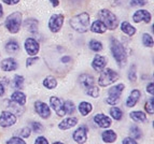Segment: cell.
Here are the masks:
<instances>
[{
  "mask_svg": "<svg viewBox=\"0 0 154 144\" xmlns=\"http://www.w3.org/2000/svg\"><path fill=\"white\" fill-rule=\"evenodd\" d=\"M90 21H91L90 14L86 12H83L81 14H78V15L73 16L70 20V26L72 27V29H75L78 32L84 34L90 28Z\"/></svg>",
  "mask_w": 154,
  "mask_h": 144,
  "instance_id": "6da1fadb",
  "label": "cell"
},
{
  "mask_svg": "<svg viewBox=\"0 0 154 144\" xmlns=\"http://www.w3.org/2000/svg\"><path fill=\"white\" fill-rule=\"evenodd\" d=\"M111 52H112L113 57L116 60L119 66L123 67L126 64V59H127L126 51L124 49L123 44L116 39H111Z\"/></svg>",
  "mask_w": 154,
  "mask_h": 144,
  "instance_id": "7a4b0ae2",
  "label": "cell"
},
{
  "mask_svg": "<svg viewBox=\"0 0 154 144\" xmlns=\"http://www.w3.org/2000/svg\"><path fill=\"white\" fill-rule=\"evenodd\" d=\"M98 17H99V21L103 22V25L106 26V28L114 30L118 27V17L111 11L106 10V9L100 10L98 12Z\"/></svg>",
  "mask_w": 154,
  "mask_h": 144,
  "instance_id": "3957f363",
  "label": "cell"
},
{
  "mask_svg": "<svg viewBox=\"0 0 154 144\" xmlns=\"http://www.w3.org/2000/svg\"><path fill=\"white\" fill-rule=\"evenodd\" d=\"M22 13L21 12H13L12 14L7 17L5 20V27L10 32L16 34L21 29L22 25Z\"/></svg>",
  "mask_w": 154,
  "mask_h": 144,
  "instance_id": "277c9868",
  "label": "cell"
},
{
  "mask_svg": "<svg viewBox=\"0 0 154 144\" xmlns=\"http://www.w3.org/2000/svg\"><path fill=\"white\" fill-rule=\"evenodd\" d=\"M119 79V74L112 69H103L98 79V84L103 87L109 86Z\"/></svg>",
  "mask_w": 154,
  "mask_h": 144,
  "instance_id": "5b68a950",
  "label": "cell"
},
{
  "mask_svg": "<svg viewBox=\"0 0 154 144\" xmlns=\"http://www.w3.org/2000/svg\"><path fill=\"white\" fill-rule=\"evenodd\" d=\"M124 88V84H118L116 86L111 87L110 89L108 90V98H107V103L110 104V106H116V103L120 101V98H121V95L123 93Z\"/></svg>",
  "mask_w": 154,
  "mask_h": 144,
  "instance_id": "8992f818",
  "label": "cell"
},
{
  "mask_svg": "<svg viewBox=\"0 0 154 144\" xmlns=\"http://www.w3.org/2000/svg\"><path fill=\"white\" fill-rule=\"evenodd\" d=\"M64 15L63 14H54L49 21V28L52 32H58L64 24Z\"/></svg>",
  "mask_w": 154,
  "mask_h": 144,
  "instance_id": "52a82bcc",
  "label": "cell"
},
{
  "mask_svg": "<svg viewBox=\"0 0 154 144\" xmlns=\"http://www.w3.org/2000/svg\"><path fill=\"white\" fill-rule=\"evenodd\" d=\"M16 123V116L9 111H3L0 115V126L1 127H11Z\"/></svg>",
  "mask_w": 154,
  "mask_h": 144,
  "instance_id": "ba28073f",
  "label": "cell"
},
{
  "mask_svg": "<svg viewBox=\"0 0 154 144\" xmlns=\"http://www.w3.org/2000/svg\"><path fill=\"white\" fill-rule=\"evenodd\" d=\"M50 104L55 111V113L58 116H64L66 115V111H65L64 102L62 99H59L57 97H51L50 98Z\"/></svg>",
  "mask_w": 154,
  "mask_h": 144,
  "instance_id": "9c48e42d",
  "label": "cell"
},
{
  "mask_svg": "<svg viewBox=\"0 0 154 144\" xmlns=\"http://www.w3.org/2000/svg\"><path fill=\"white\" fill-rule=\"evenodd\" d=\"M73 140L78 144H84L88 140V127L81 126L73 132Z\"/></svg>",
  "mask_w": 154,
  "mask_h": 144,
  "instance_id": "30bf717a",
  "label": "cell"
},
{
  "mask_svg": "<svg viewBox=\"0 0 154 144\" xmlns=\"http://www.w3.org/2000/svg\"><path fill=\"white\" fill-rule=\"evenodd\" d=\"M35 109H36V112L40 115V117L46 119L49 118L50 115H51V110L48 106V104L42 101H36L35 103Z\"/></svg>",
  "mask_w": 154,
  "mask_h": 144,
  "instance_id": "8fae6325",
  "label": "cell"
},
{
  "mask_svg": "<svg viewBox=\"0 0 154 144\" xmlns=\"http://www.w3.org/2000/svg\"><path fill=\"white\" fill-rule=\"evenodd\" d=\"M25 50L26 52L28 53L29 56H35V55L38 54L40 46H39V43L32 38H28L25 41Z\"/></svg>",
  "mask_w": 154,
  "mask_h": 144,
  "instance_id": "7c38bea8",
  "label": "cell"
},
{
  "mask_svg": "<svg viewBox=\"0 0 154 144\" xmlns=\"http://www.w3.org/2000/svg\"><path fill=\"white\" fill-rule=\"evenodd\" d=\"M133 20L135 23H140L141 21L144 22V23H150V21H151V14L146 10H138L133 15Z\"/></svg>",
  "mask_w": 154,
  "mask_h": 144,
  "instance_id": "4fadbf2b",
  "label": "cell"
},
{
  "mask_svg": "<svg viewBox=\"0 0 154 144\" xmlns=\"http://www.w3.org/2000/svg\"><path fill=\"white\" fill-rule=\"evenodd\" d=\"M106 64H107V58L101 56V55H96L95 58H94L92 62L93 69L98 72L103 71V70L105 69Z\"/></svg>",
  "mask_w": 154,
  "mask_h": 144,
  "instance_id": "5bb4252c",
  "label": "cell"
},
{
  "mask_svg": "<svg viewBox=\"0 0 154 144\" xmlns=\"http://www.w3.org/2000/svg\"><path fill=\"white\" fill-rule=\"evenodd\" d=\"M94 122L97 124L100 128H109L111 126V119L110 117L106 116L105 114H96L94 117Z\"/></svg>",
  "mask_w": 154,
  "mask_h": 144,
  "instance_id": "9a60e30c",
  "label": "cell"
},
{
  "mask_svg": "<svg viewBox=\"0 0 154 144\" xmlns=\"http://www.w3.org/2000/svg\"><path fill=\"white\" fill-rule=\"evenodd\" d=\"M140 97H141V93H140V90L134 89L131 93V95H129V97L127 98V100H126V106H127V108L135 106H136V103L138 102L139 98Z\"/></svg>",
  "mask_w": 154,
  "mask_h": 144,
  "instance_id": "2e32d148",
  "label": "cell"
},
{
  "mask_svg": "<svg viewBox=\"0 0 154 144\" xmlns=\"http://www.w3.org/2000/svg\"><path fill=\"white\" fill-rule=\"evenodd\" d=\"M1 68L3 71H14L17 68V62L14 58H7L1 62Z\"/></svg>",
  "mask_w": 154,
  "mask_h": 144,
  "instance_id": "e0dca14e",
  "label": "cell"
},
{
  "mask_svg": "<svg viewBox=\"0 0 154 144\" xmlns=\"http://www.w3.org/2000/svg\"><path fill=\"white\" fill-rule=\"evenodd\" d=\"M77 124H78V118H75V117H68V118H65L63 122H60L58 127L62 130H67V129H70L73 126H75Z\"/></svg>",
  "mask_w": 154,
  "mask_h": 144,
  "instance_id": "ac0fdd59",
  "label": "cell"
},
{
  "mask_svg": "<svg viewBox=\"0 0 154 144\" xmlns=\"http://www.w3.org/2000/svg\"><path fill=\"white\" fill-rule=\"evenodd\" d=\"M79 81H80V83H81V85L84 87V89H86V88L93 86V85H94V83H95L94 77H93L92 75H90V74H86V73H84V74H81V76L79 77Z\"/></svg>",
  "mask_w": 154,
  "mask_h": 144,
  "instance_id": "d6986e66",
  "label": "cell"
},
{
  "mask_svg": "<svg viewBox=\"0 0 154 144\" xmlns=\"http://www.w3.org/2000/svg\"><path fill=\"white\" fill-rule=\"evenodd\" d=\"M11 101L17 103L18 106H24V104L26 103L25 94L22 93V92H20V90H17V92H15V93L12 94V96H11Z\"/></svg>",
  "mask_w": 154,
  "mask_h": 144,
  "instance_id": "ffe728a7",
  "label": "cell"
},
{
  "mask_svg": "<svg viewBox=\"0 0 154 144\" xmlns=\"http://www.w3.org/2000/svg\"><path fill=\"white\" fill-rule=\"evenodd\" d=\"M24 25H25V28L28 31H30V32H32V34H35V32L38 31V21L35 20V18H28V20H26Z\"/></svg>",
  "mask_w": 154,
  "mask_h": 144,
  "instance_id": "44dd1931",
  "label": "cell"
},
{
  "mask_svg": "<svg viewBox=\"0 0 154 144\" xmlns=\"http://www.w3.org/2000/svg\"><path fill=\"white\" fill-rule=\"evenodd\" d=\"M91 30H92L94 34H103V32L107 30V28H106V26L103 25V22L95 21L92 24V26H91Z\"/></svg>",
  "mask_w": 154,
  "mask_h": 144,
  "instance_id": "7402d4cb",
  "label": "cell"
},
{
  "mask_svg": "<svg viewBox=\"0 0 154 144\" xmlns=\"http://www.w3.org/2000/svg\"><path fill=\"white\" fill-rule=\"evenodd\" d=\"M101 138L106 143H112L116 140V134L113 130H106L101 134Z\"/></svg>",
  "mask_w": 154,
  "mask_h": 144,
  "instance_id": "603a6c76",
  "label": "cell"
},
{
  "mask_svg": "<svg viewBox=\"0 0 154 144\" xmlns=\"http://www.w3.org/2000/svg\"><path fill=\"white\" fill-rule=\"evenodd\" d=\"M92 110H93V106L91 103L86 102V101H83V102H81L79 104V111L80 113H81V115L83 116H86L88 114H90L92 112Z\"/></svg>",
  "mask_w": 154,
  "mask_h": 144,
  "instance_id": "cb8c5ba5",
  "label": "cell"
},
{
  "mask_svg": "<svg viewBox=\"0 0 154 144\" xmlns=\"http://www.w3.org/2000/svg\"><path fill=\"white\" fill-rule=\"evenodd\" d=\"M121 29L124 34H128V36H134V34H136V28L133 27L128 22H123L121 24Z\"/></svg>",
  "mask_w": 154,
  "mask_h": 144,
  "instance_id": "d4e9b609",
  "label": "cell"
},
{
  "mask_svg": "<svg viewBox=\"0 0 154 144\" xmlns=\"http://www.w3.org/2000/svg\"><path fill=\"white\" fill-rule=\"evenodd\" d=\"M43 85H44V87H46L48 89H53V88H55L57 86V81L55 77L48 76L44 79Z\"/></svg>",
  "mask_w": 154,
  "mask_h": 144,
  "instance_id": "484cf974",
  "label": "cell"
},
{
  "mask_svg": "<svg viewBox=\"0 0 154 144\" xmlns=\"http://www.w3.org/2000/svg\"><path fill=\"white\" fill-rule=\"evenodd\" d=\"M131 118L134 119L135 122H146V116L141 111H135V112L131 113Z\"/></svg>",
  "mask_w": 154,
  "mask_h": 144,
  "instance_id": "4316f807",
  "label": "cell"
},
{
  "mask_svg": "<svg viewBox=\"0 0 154 144\" xmlns=\"http://www.w3.org/2000/svg\"><path fill=\"white\" fill-rule=\"evenodd\" d=\"M5 50H7L8 53L13 54V53H15V52H17L18 50H20V45H18V43L16 41L12 40V41H9L8 43H7V45H5Z\"/></svg>",
  "mask_w": 154,
  "mask_h": 144,
  "instance_id": "83f0119b",
  "label": "cell"
},
{
  "mask_svg": "<svg viewBox=\"0 0 154 144\" xmlns=\"http://www.w3.org/2000/svg\"><path fill=\"white\" fill-rule=\"evenodd\" d=\"M110 115L112 116L116 121H121L123 117V112L121 111V109H119L118 106H112L110 109Z\"/></svg>",
  "mask_w": 154,
  "mask_h": 144,
  "instance_id": "f1b7e54d",
  "label": "cell"
},
{
  "mask_svg": "<svg viewBox=\"0 0 154 144\" xmlns=\"http://www.w3.org/2000/svg\"><path fill=\"white\" fill-rule=\"evenodd\" d=\"M88 46L94 52H100L103 50V44H101V42L97 41V40H91L90 43H88Z\"/></svg>",
  "mask_w": 154,
  "mask_h": 144,
  "instance_id": "f546056e",
  "label": "cell"
},
{
  "mask_svg": "<svg viewBox=\"0 0 154 144\" xmlns=\"http://www.w3.org/2000/svg\"><path fill=\"white\" fill-rule=\"evenodd\" d=\"M13 86L16 89H22L24 86V77L21 75H15L14 80H13Z\"/></svg>",
  "mask_w": 154,
  "mask_h": 144,
  "instance_id": "4dcf8cb0",
  "label": "cell"
},
{
  "mask_svg": "<svg viewBox=\"0 0 154 144\" xmlns=\"http://www.w3.org/2000/svg\"><path fill=\"white\" fill-rule=\"evenodd\" d=\"M85 93L93 98H97L98 96H99V89H98L97 86L93 85V86H91V87H88V88L85 89Z\"/></svg>",
  "mask_w": 154,
  "mask_h": 144,
  "instance_id": "1f68e13d",
  "label": "cell"
},
{
  "mask_svg": "<svg viewBox=\"0 0 154 144\" xmlns=\"http://www.w3.org/2000/svg\"><path fill=\"white\" fill-rule=\"evenodd\" d=\"M142 43H143V45L146 47L153 46V38H152V36H150L149 34H142Z\"/></svg>",
  "mask_w": 154,
  "mask_h": 144,
  "instance_id": "d6a6232c",
  "label": "cell"
},
{
  "mask_svg": "<svg viewBox=\"0 0 154 144\" xmlns=\"http://www.w3.org/2000/svg\"><path fill=\"white\" fill-rule=\"evenodd\" d=\"M131 138L133 139H140L141 138V130L137 126L131 127Z\"/></svg>",
  "mask_w": 154,
  "mask_h": 144,
  "instance_id": "836d02e7",
  "label": "cell"
},
{
  "mask_svg": "<svg viewBox=\"0 0 154 144\" xmlns=\"http://www.w3.org/2000/svg\"><path fill=\"white\" fill-rule=\"evenodd\" d=\"M65 111H66V114H72L75 112V104L71 101H66L64 103Z\"/></svg>",
  "mask_w": 154,
  "mask_h": 144,
  "instance_id": "e575fe53",
  "label": "cell"
},
{
  "mask_svg": "<svg viewBox=\"0 0 154 144\" xmlns=\"http://www.w3.org/2000/svg\"><path fill=\"white\" fill-rule=\"evenodd\" d=\"M146 111L148 112L149 114H151V115H153L154 113V108H153V98H151V99H149V100L146 102Z\"/></svg>",
  "mask_w": 154,
  "mask_h": 144,
  "instance_id": "d590c367",
  "label": "cell"
},
{
  "mask_svg": "<svg viewBox=\"0 0 154 144\" xmlns=\"http://www.w3.org/2000/svg\"><path fill=\"white\" fill-rule=\"evenodd\" d=\"M128 79L131 82H135L137 80V74H136V67L135 66H131V69L128 72Z\"/></svg>",
  "mask_w": 154,
  "mask_h": 144,
  "instance_id": "8d00e7d4",
  "label": "cell"
},
{
  "mask_svg": "<svg viewBox=\"0 0 154 144\" xmlns=\"http://www.w3.org/2000/svg\"><path fill=\"white\" fill-rule=\"evenodd\" d=\"M7 144H26V142L20 136H13L7 142Z\"/></svg>",
  "mask_w": 154,
  "mask_h": 144,
  "instance_id": "74e56055",
  "label": "cell"
},
{
  "mask_svg": "<svg viewBox=\"0 0 154 144\" xmlns=\"http://www.w3.org/2000/svg\"><path fill=\"white\" fill-rule=\"evenodd\" d=\"M31 127H32V130L35 132H42V130H43V127H42L41 124L36 123V122H33V123L31 124Z\"/></svg>",
  "mask_w": 154,
  "mask_h": 144,
  "instance_id": "f35d334b",
  "label": "cell"
},
{
  "mask_svg": "<svg viewBox=\"0 0 154 144\" xmlns=\"http://www.w3.org/2000/svg\"><path fill=\"white\" fill-rule=\"evenodd\" d=\"M31 134V129L29 128V127H25V128H23L20 131V134H21V136H23V138H28L29 136H30Z\"/></svg>",
  "mask_w": 154,
  "mask_h": 144,
  "instance_id": "ab89813d",
  "label": "cell"
},
{
  "mask_svg": "<svg viewBox=\"0 0 154 144\" xmlns=\"http://www.w3.org/2000/svg\"><path fill=\"white\" fill-rule=\"evenodd\" d=\"M131 3L134 7H143L146 4V0H131Z\"/></svg>",
  "mask_w": 154,
  "mask_h": 144,
  "instance_id": "60d3db41",
  "label": "cell"
},
{
  "mask_svg": "<svg viewBox=\"0 0 154 144\" xmlns=\"http://www.w3.org/2000/svg\"><path fill=\"white\" fill-rule=\"evenodd\" d=\"M39 60V58L38 57H36V56H30L28 58V59L26 60V66L27 67H29V66H31V64H33L35 62H37Z\"/></svg>",
  "mask_w": 154,
  "mask_h": 144,
  "instance_id": "b9f144b4",
  "label": "cell"
},
{
  "mask_svg": "<svg viewBox=\"0 0 154 144\" xmlns=\"http://www.w3.org/2000/svg\"><path fill=\"white\" fill-rule=\"evenodd\" d=\"M35 144H49V141L44 136H39V138L36 139V141H35Z\"/></svg>",
  "mask_w": 154,
  "mask_h": 144,
  "instance_id": "7bdbcfd3",
  "label": "cell"
},
{
  "mask_svg": "<svg viewBox=\"0 0 154 144\" xmlns=\"http://www.w3.org/2000/svg\"><path fill=\"white\" fill-rule=\"evenodd\" d=\"M123 144H138V143L135 141V139L128 136V138H125V139L123 140Z\"/></svg>",
  "mask_w": 154,
  "mask_h": 144,
  "instance_id": "ee69618b",
  "label": "cell"
},
{
  "mask_svg": "<svg viewBox=\"0 0 154 144\" xmlns=\"http://www.w3.org/2000/svg\"><path fill=\"white\" fill-rule=\"evenodd\" d=\"M153 86H154V84L153 83H150V84H148V86H146V92L149 94H151L152 96H153V94H154V90H153Z\"/></svg>",
  "mask_w": 154,
  "mask_h": 144,
  "instance_id": "f6af8a7d",
  "label": "cell"
},
{
  "mask_svg": "<svg viewBox=\"0 0 154 144\" xmlns=\"http://www.w3.org/2000/svg\"><path fill=\"white\" fill-rule=\"evenodd\" d=\"M3 2L7 3V4L11 5V4H16V3L20 2V0H2Z\"/></svg>",
  "mask_w": 154,
  "mask_h": 144,
  "instance_id": "bcb514c9",
  "label": "cell"
},
{
  "mask_svg": "<svg viewBox=\"0 0 154 144\" xmlns=\"http://www.w3.org/2000/svg\"><path fill=\"white\" fill-rule=\"evenodd\" d=\"M70 60H71V57H69V56H65V57H63V58H62V62H64V64H66V62H69Z\"/></svg>",
  "mask_w": 154,
  "mask_h": 144,
  "instance_id": "7dc6e473",
  "label": "cell"
},
{
  "mask_svg": "<svg viewBox=\"0 0 154 144\" xmlns=\"http://www.w3.org/2000/svg\"><path fill=\"white\" fill-rule=\"evenodd\" d=\"M3 94H5V86L0 83V97H1V96H3Z\"/></svg>",
  "mask_w": 154,
  "mask_h": 144,
  "instance_id": "c3c4849f",
  "label": "cell"
},
{
  "mask_svg": "<svg viewBox=\"0 0 154 144\" xmlns=\"http://www.w3.org/2000/svg\"><path fill=\"white\" fill-rule=\"evenodd\" d=\"M50 1H51V3L53 4V7H57V5H58V3H59L58 0H50Z\"/></svg>",
  "mask_w": 154,
  "mask_h": 144,
  "instance_id": "681fc988",
  "label": "cell"
},
{
  "mask_svg": "<svg viewBox=\"0 0 154 144\" xmlns=\"http://www.w3.org/2000/svg\"><path fill=\"white\" fill-rule=\"evenodd\" d=\"M3 15V10H2V5L0 4V17Z\"/></svg>",
  "mask_w": 154,
  "mask_h": 144,
  "instance_id": "f907efd6",
  "label": "cell"
},
{
  "mask_svg": "<svg viewBox=\"0 0 154 144\" xmlns=\"http://www.w3.org/2000/svg\"><path fill=\"white\" fill-rule=\"evenodd\" d=\"M53 144H64V143H62V142H54Z\"/></svg>",
  "mask_w": 154,
  "mask_h": 144,
  "instance_id": "816d5d0a",
  "label": "cell"
}]
</instances>
